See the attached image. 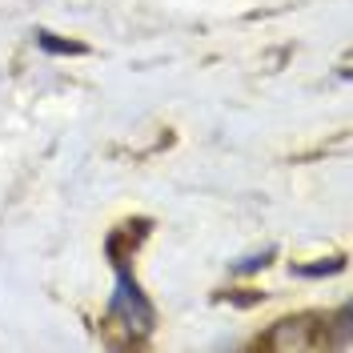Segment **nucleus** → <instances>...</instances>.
Returning <instances> with one entry per match:
<instances>
[{
    "instance_id": "nucleus-1",
    "label": "nucleus",
    "mask_w": 353,
    "mask_h": 353,
    "mask_svg": "<svg viewBox=\"0 0 353 353\" xmlns=\"http://www.w3.org/2000/svg\"><path fill=\"white\" fill-rule=\"evenodd\" d=\"M117 305H125V309H129V317L137 313V321H145V325L153 321V309L145 305V297H141V289L132 285V281L125 277V273H121V297H117Z\"/></svg>"
},
{
    "instance_id": "nucleus-2",
    "label": "nucleus",
    "mask_w": 353,
    "mask_h": 353,
    "mask_svg": "<svg viewBox=\"0 0 353 353\" xmlns=\"http://www.w3.org/2000/svg\"><path fill=\"white\" fill-rule=\"evenodd\" d=\"M37 44L44 52H85V44H72V41H57L52 32H37Z\"/></svg>"
}]
</instances>
